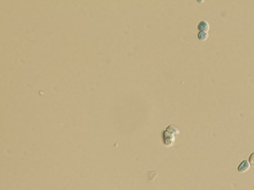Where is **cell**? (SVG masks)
I'll list each match as a JSON object with an SVG mask.
<instances>
[{
    "instance_id": "1",
    "label": "cell",
    "mask_w": 254,
    "mask_h": 190,
    "mask_svg": "<svg viewBox=\"0 0 254 190\" xmlns=\"http://www.w3.org/2000/svg\"><path fill=\"white\" fill-rule=\"evenodd\" d=\"M179 131L176 127H173V125H169L167 127L166 130L162 132V140L164 144L166 146H170L173 144L174 142L175 135L178 134Z\"/></svg>"
},
{
    "instance_id": "2",
    "label": "cell",
    "mask_w": 254,
    "mask_h": 190,
    "mask_svg": "<svg viewBox=\"0 0 254 190\" xmlns=\"http://www.w3.org/2000/svg\"><path fill=\"white\" fill-rule=\"evenodd\" d=\"M250 167V164L247 160H243L240 164L237 167V171L239 173H245L247 171L249 170Z\"/></svg>"
},
{
    "instance_id": "4",
    "label": "cell",
    "mask_w": 254,
    "mask_h": 190,
    "mask_svg": "<svg viewBox=\"0 0 254 190\" xmlns=\"http://www.w3.org/2000/svg\"><path fill=\"white\" fill-rule=\"evenodd\" d=\"M198 38L200 41H205L208 38V33L207 32L199 31L198 34Z\"/></svg>"
},
{
    "instance_id": "5",
    "label": "cell",
    "mask_w": 254,
    "mask_h": 190,
    "mask_svg": "<svg viewBox=\"0 0 254 190\" xmlns=\"http://www.w3.org/2000/svg\"><path fill=\"white\" fill-rule=\"evenodd\" d=\"M249 164L252 167H254V152L252 153V155L249 157Z\"/></svg>"
},
{
    "instance_id": "3",
    "label": "cell",
    "mask_w": 254,
    "mask_h": 190,
    "mask_svg": "<svg viewBox=\"0 0 254 190\" xmlns=\"http://www.w3.org/2000/svg\"><path fill=\"white\" fill-rule=\"evenodd\" d=\"M209 28H210V26H209V24L207 23V22L206 21H201L199 24H198V29L199 31H203V32H207L209 30Z\"/></svg>"
}]
</instances>
